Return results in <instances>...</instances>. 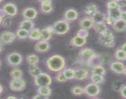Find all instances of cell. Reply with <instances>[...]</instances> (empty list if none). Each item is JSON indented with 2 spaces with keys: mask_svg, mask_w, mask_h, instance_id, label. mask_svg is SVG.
Masks as SVG:
<instances>
[{
  "mask_svg": "<svg viewBox=\"0 0 126 99\" xmlns=\"http://www.w3.org/2000/svg\"><path fill=\"white\" fill-rule=\"evenodd\" d=\"M84 87V95L90 99H96L101 94V88L100 85L95 83L89 82Z\"/></svg>",
  "mask_w": 126,
  "mask_h": 99,
  "instance_id": "5",
  "label": "cell"
},
{
  "mask_svg": "<svg viewBox=\"0 0 126 99\" xmlns=\"http://www.w3.org/2000/svg\"><path fill=\"white\" fill-rule=\"evenodd\" d=\"M114 58L116 60L121 61H126V53L125 51L122 49L121 47L117 48L114 53Z\"/></svg>",
  "mask_w": 126,
  "mask_h": 99,
  "instance_id": "31",
  "label": "cell"
},
{
  "mask_svg": "<svg viewBox=\"0 0 126 99\" xmlns=\"http://www.w3.org/2000/svg\"><path fill=\"white\" fill-rule=\"evenodd\" d=\"M126 64L123 61L115 60L112 61L109 64L110 70L116 74H123L125 70Z\"/></svg>",
  "mask_w": 126,
  "mask_h": 99,
  "instance_id": "11",
  "label": "cell"
},
{
  "mask_svg": "<svg viewBox=\"0 0 126 99\" xmlns=\"http://www.w3.org/2000/svg\"><path fill=\"white\" fill-rule=\"evenodd\" d=\"M91 73H94V74H98L100 75H105L107 73V70L105 68L102 64H97L91 68Z\"/></svg>",
  "mask_w": 126,
  "mask_h": 99,
  "instance_id": "33",
  "label": "cell"
},
{
  "mask_svg": "<svg viewBox=\"0 0 126 99\" xmlns=\"http://www.w3.org/2000/svg\"><path fill=\"white\" fill-rule=\"evenodd\" d=\"M121 19H122L124 20V21H126V10H123V11Z\"/></svg>",
  "mask_w": 126,
  "mask_h": 99,
  "instance_id": "48",
  "label": "cell"
},
{
  "mask_svg": "<svg viewBox=\"0 0 126 99\" xmlns=\"http://www.w3.org/2000/svg\"><path fill=\"white\" fill-rule=\"evenodd\" d=\"M46 66L49 71L56 73L66 68V61L60 54H54L48 57L46 61Z\"/></svg>",
  "mask_w": 126,
  "mask_h": 99,
  "instance_id": "2",
  "label": "cell"
},
{
  "mask_svg": "<svg viewBox=\"0 0 126 99\" xmlns=\"http://www.w3.org/2000/svg\"><path fill=\"white\" fill-rule=\"evenodd\" d=\"M111 27L113 30L118 33L126 32V22L122 19L116 20Z\"/></svg>",
  "mask_w": 126,
  "mask_h": 99,
  "instance_id": "19",
  "label": "cell"
},
{
  "mask_svg": "<svg viewBox=\"0 0 126 99\" xmlns=\"http://www.w3.org/2000/svg\"><path fill=\"white\" fill-rule=\"evenodd\" d=\"M54 35L59 36L66 34L70 30V22L63 19L55 21L52 25Z\"/></svg>",
  "mask_w": 126,
  "mask_h": 99,
  "instance_id": "4",
  "label": "cell"
},
{
  "mask_svg": "<svg viewBox=\"0 0 126 99\" xmlns=\"http://www.w3.org/2000/svg\"><path fill=\"white\" fill-rule=\"evenodd\" d=\"M33 81L36 87L50 86L52 83V78L47 73L41 72L33 78Z\"/></svg>",
  "mask_w": 126,
  "mask_h": 99,
  "instance_id": "7",
  "label": "cell"
},
{
  "mask_svg": "<svg viewBox=\"0 0 126 99\" xmlns=\"http://www.w3.org/2000/svg\"><path fill=\"white\" fill-rule=\"evenodd\" d=\"M6 99H17V97H15V96H12V95H10V96L7 97H6Z\"/></svg>",
  "mask_w": 126,
  "mask_h": 99,
  "instance_id": "52",
  "label": "cell"
},
{
  "mask_svg": "<svg viewBox=\"0 0 126 99\" xmlns=\"http://www.w3.org/2000/svg\"><path fill=\"white\" fill-rule=\"evenodd\" d=\"M54 35L52 25L47 26L41 29V37L40 40L49 42Z\"/></svg>",
  "mask_w": 126,
  "mask_h": 99,
  "instance_id": "17",
  "label": "cell"
},
{
  "mask_svg": "<svg viewBox=\"0 0 126 99\" xmlns=\"http://www.w3.org/2000/svg\"><path fill=\"white\" fill-rule=\"evenodd\" d=\"M76 35L82 37V38H87L89 35V30L81 28L76 32Z\"/></svg>",
  "mask_w": 126,
  "mask_h": 99,
  "instance_id": "41",
  "label": "cell"
},
{
  "mask_svg": "<svg viewBox=\"0 0 126 99\" xmlns=\"http://www.w3.org/2000/svg\"><path fill=\"white\" fill-rule=\"evenodd\" d=\"M106 7H107V9H111L116 8V7H118V2L114 0H109L107 1V4H106Z\"/></svg>",
  "mask_w": 126,
  "mask_h": 99,
  "instance_id": "42",
  "label": "cell"
},
{
  "mask_svg": "<svg viewBox=\"0 0 126 99\" xmlns=\"http://www.w3.org/2000/svg\"><path fill=\"white\" fill-rule=\"evenodd\" d=\"M98 11V7L95 4L91 3L87 4L84 9V12L87 16H92L97 11Z\"/></svg>",
  "mask_w": 126,
  "mask_h": 99,
  "instance_id": "28",
  "label": "cell"
},
{
  "mask_svg": "<svg viewBox=\"0 0 126 99\" xmlns=\"http://www.w3.org/2000/svg\"><path fill=\"white\" fill-rule=\"evenodd\" d=\"M3 1H4V0H0V4L2 3V2H3Z\"/></svg>",
  "mask_w": 126,
  "mask_h": 99,
  "instance_id": "55",
  "label": "cell"
},
{
  "mask_svg": "<svg viewBox=\"0 0 126 99\" xmlns=\"http://www.w3.org/2000/svg\"><path fill=\"white\" fill-rule=\"evenodd\" d=\"M32 99H46L45 97H43V95H40V94H38V93H36V94L35 95H34V96H33V97H32Z\"/></svg>",
  "mask_w": 126,
  "mask_h": 99,
  "instance_id": "46",
  "label": "cell"
},
{
  "mask_svg": "<svg viewBox=\"0 0 126 99\" xmlns=\"http://www.w3.org/2000/svg\"><path fill=\"white\" fill-rule=\"evenodd\" d=\"M17 38L16 33L11 31H3L0 33V42L4 45H11Z\"/></svg>",
  "mask_w": 126,
  "mask_h": 99,
  "instance_id": "10",
  "label": "cell"
},
{
  "mask_svg": "<svg viewBox=\"0 0 126 99\" xmlns=\"http://www.w3.org/2000/svg\"><path fill=\"white\" fill-rule=\"evenodd\" d=\"M75 80L77 81H83L89 78L91 72L88 69L82 66H78L75 68Z\"/></svg>",
  "mask_w": 126,
  "mask_h": 99,
  "instance_id": "9",
  "label": "cell"
},
{
  "mask_svg": "<svg viewBox=\"0 0 126 99\" xmlns=\"http://www.w3.org/2000/svg\"><path fill=\"white\" fill-rule=\"evenodd\" d=\"M4 49V45L0 42V54L3 52Z\"/></svg>",
  "mask_w": 126,
  "mask_h": 99,
  "instance_id": "49",
  "label": "cell"
},
{
  "mask_svg": "<svg viewBox=\"0 0 126 99\" xmlns=\"http://www.w3.org/2000/svg\"><path fill=\"white\" fill-rule=\"evenodd\" d=\"M41 37V29L40 28L34 27L29 32L28 39L30 40L38 42L40 40Z\"/></svg>",
  "mask_w": 126,
  "mask_h": 99,
  "instance_id": "23",
  "label": "cell"
},
{
  "mask_svg": "<svg viewBox=\"0 0 126 99\" xmlns=\"http://www.w3.org/2000/svg\"><path fill=\"white\" fill-rule=\"evenodd\" d=\"M98 41L101 45L105 48H112L116 45L115 36L110 28L102 34L98 35Z\"/></svg>",
  "mask_w": 126,
  "mask_h": 99,
  "instance_id": "3",
  "label": "cell"
},
{
  "mask_svg": "<svg viewBox=\"0 0 126 99\" xmlns=\"http://www.w3.org/2000/svg\"><path fill=\"white\" fill-rule=\"evenodd\" d=\"M114 1H117V2H118V1H121V0H114Z\"/></svg>",
  "mask_w": 126,
  "mask_h": 99,
  "instance_id": "56",
  "label": "cell"
},
{
  "mask_svg": "<svg viewBox=\"0 0 126 99\" xmlns=\"http://www.w3.org/2000/svg\"><path fill=\"white\" fill-rule=\"evenodd\" d=\"M1 9L6 16L13 17L18 14V8L13 2H6L2 5Z\"/></svg>",
  "mask_w": 126,
  "mask_h": 99,
  "instance_id": "12",
  "label": "cell"
},
{
  "mask_svg": "<svg viewBox=\"0 0 126 99\" xmlns=\"http://www.w3.org/2000/svg\"><path fill=\"white\" fill-rule=\"evenodd\" d=\"M54 80L58 83H64L67 81V79H66V77L64 75L62 71L60 72H58V73H56L55 77H54Z\"/></svg>",
  "mask_w": 126,
  "mask_h": 99,
  "instance_id": "40",
  "label": "cell"
},
{
  "mask_svg": "<svg viewBox=\"0 0 126 99\" xmlns=\"http://www.w3.org/2000/svg\"><path fill=\"white\" fill-rule=\"evenodd\" d=\"M39 11L43 14L48 15L51 14L54 11V6H53L52 2L49 1V2L40 3Z\"/></svg>",
  "mask_w": 126,
  "mask_h": 99,
  "instance_id": "20",
  "label": "cell"
},
{
  "mask_svg": "<svg viewBox=\"0 0 126 99\" xmlns=\"http://www.w3.org/2000/svg\"><path fill=\"white\" fill-rule=\"evenodd\" d=\"M121 48L122 49L124 50L125 51V52L126 53V42H125V43H124L123 45H122L121 47Z\"/></svg>",
  "mask_w": 126,
  "mask_h": 99,
  "instance_id": "50",
  "label": "cell"
},
{
  "mask_svg": "<svg viewBox=\"0 0 126 99\" xmlns=\"http://www.w3.org/2000/svg\"><path fill=\"white\" fill-rule=\"evenodd\" d=\"M27 82L23 77L11 78L9 83V87L12 91L21 92L23 91L26 87Z\"/></svg>",
  "mask_w": 126,
  "mask_h": 99,
  "instance_id": "8",
  "label": "cell"
},
{
  "mask_svg": "<svg viewBox=\"0 0 126 99\" xmlns=\"http://www.w3.org/2000/svg\"><path fill=\"white\" fill-rule=\"evenodd\" d=\"M28 72L29 73L30 75L34 78L38 74H40L41 72H43L41 69V68L38 66V65H34V66H29L28 69Z\"/></svg>",
  "mask_w": 126,
  "mask_h": 99,
  "instance_id": "36",
  "label": "cell"
},
{
  "mask_svg": "<svg viewBox=\"0 0 126 99\" xmlns=\"http://www.w3.org/2000/svg\"><path fill=\"white\" fill-rule=\"evenodd\" d=\"M70 92L75 96H82L84 95V87L80 85H75L71 88Z\"/></svg>",
  "mask_w": 126,
  "mask_h": 99,
  "instance_id": "35",
  "label": "cell"
},
{
  "mask_svg": "<svg viewBox=\"0 0 126 99\" xmlns=\"http://www.w3.org/2000/svg\"><path fill=\"white\" fill-rule=\"evenodd\" d=\"M98 53L91 48H83L78 54L77 62L81 66H86L92 68L94 62L97 58Z\"/></svg>",
  "mask_w": 126,
  "mask_h": 99,
  "instance_id": "1",
  "label": "cell"
},
{
  "mask_svg": "<svg viewBox=\"0 0 126 99\" xmlns=\"http://www.w3.org/2000/svg\"><path fill=\"white\" fill-rule=\"evenodd\" d=\"M92 28L94 30V31L97 34L100 35L105 32L109 28L108 27V25L106 24L105 22H103L95 23Z\"/></svg>",
  "mask_w": 126,
  "mask_h": 99,
  "instance_id": "26",
  "label": "cell"
},
{
  "mask_svg": "<svg viewBox=\"0 0 126 99\" xmlns=\"http://www.w3.org/2000/svg\"><path fill=\"white\" fill-rule=\"evenodd\" d=\"M78 24L81 28L89 30L93 28L94 25L93 20L91 16H86L79 19Z\"/></svg>",
  "mask_w": 126,
  "mask_h": 99,
  "instance_id": "16",
  "label": "cell"
},
{
  "mask_svg": "<svg viewBox=\"0 0 126 99\" xmlns=\"http://www.w3.org/2000/svg\"><path fill=\"white\" fill-rule=\"evenodd\" d=\"M123 75H125L126 77V68H125V70H124V74H123Z\"/></svg>",
  "mask_w": 126,
  "mask_h": 99,
  "instance_id": "54",
  "label": "cell"
},
{
  "mask_svg": "<svg viewBox=\"0 0 126 99\" xmlns=\"http://www.w3.org/2000/svg\"><path fill=\"white\" fill-rule=\"evenodd\" d=\"M6 16V15L4 14V12H2V9H0V25H1V23H2V19H3L4 17Z\"/></svg>",
  "mask_w": 126,
  "mask_h": 99,
  "instance_id": "47",
  "label": "cell"
},
{
  "mask_svg": "<svg viewBox=\"0 0 126 99\" xmlns=\"http://www.w3.org/2000/svg\"><path fill=\"white\" fill-rule=\"evenodd\" d=\"M118 7H120V8H124L126 7V0H121V1H118Z\"/></svg>",
  "mask_w": 126,
  "mask_h": 99,
  "instance_id": "45",
  "label": "cell"
},
{
  "mask_svg": "<svg viewBox=\"0 0 126 99\" xmlns=\"http://www.w3.org/2000/svg\"><path fill=\"white\" fill-rule=\"evenodd\" d=\"M98 59H99L100 64L102 65L108 64L112 61V57L109 53H98Z\"/></svg>",
  "mask_w": 126,
  "mask_h": 99,
  "instance_id": "27",
  "label": "cell"
},
{
  "mask_svg": "<svg viewBox=\"0 0 126 99\" xmlns=\"http://www.w3.org/2000/svg\"><path fill=\"white\" fill-rule=\"evenodd\" d=\"M107 14L102 12V11H98L91 16L94 22L95 23H98V22H105V19L107 17Z\"/></svg>",
  "mask_w": 126,
  "mask_h": 99,
  "instance_id": "30",
  "label": "cell"
},
{
  "mask_svg": "<svg viewBox=\"0 0 126 99\" xmlns=\"http://www.w3.org/2000/svg\"><path fill=\"white\" fill-rule=\"evenodd\" d=\"M38 2H39L40 3H43V2H49V1H52V0H38Z\"/></svg>",
  "mask_w": 126,
  "mask_h": 99,
  "instance_id": "51",
  "label": "cell"
},
{
  "mask_svg": "<svg viewBox=\"0 0 126 99\" xmlns=\"http://www.w3.org/2000/svg\"><path fill=\"white\" fill-rule=\"evenodd\" d=\"M123 9L119 7H117L116 8L111 9H107V15L112 17L114 20H118L121 19L123 12Z\"/></svg>",
  "mask_w": 126,
  "mask_h": 99,
  "instance_id": "22",
  "label": "cell"
},
{
  "mask_svg": "<svg viewBox=\"0 0 126 99\" xmlns=\"http://www.w3.org/2000/svg\"><path fill=\"white\" fill-rule=\"evenodd\" d=\"M89 79L91 82L95 83V84H98V85L102 84L105 81L104 75L98 74H94V73H91Z\"/></svg>",
  "mask_w": 126,
  "mask_h": 99,
  "instance_id": "29",
  "label": "cell"
},
{
  "mask_svg": "<svg viewBox=\"0 0 126 99\" xmlns=\"http://www.w3.org/2000/svg\"><path fill=\"white\" fill-rule=\"evenodd\" d=\"M23 71L18 67L12 68L9 73V75L11 78H21L23 77Z\"/></svg>",
  "mask_w": 126,
  "mask_h": 99,
  "instance_id": "34",
  "label": "cell"
},
{
  "mask_svg": "<svg viewBox=\"0 0 126 99\" xmlns=\"http://www.w3.org/2000/svg\"><path fill=\"white\" fill-rule=\"evenodd\" d=\"M5 60L7 65L12 68H15L21 65L23 61V58L20 53L15 51L7 54Z\"/></svg>",
  "mask_w": 126,
  "mask_h": 99,
  "instance_id": "6",
  "label": "cell"
},
{
  "mask_svg": "<svg viewBox=\"0 0 126 99\" xmlns=\"http://www.w3.org/2000/svg\"><path fill=\"white\" fill-rule=\"evenodd\" d=\"M36 93L43 95L46 99H48L52 95V90L50 86H39L37 87Z\"/></svg>",
  "mask_w": 126,
  "mask_h": 99,
  "instance_id": "25",
  "label": "cell"
},
{
  "mask_svg": "<svg viewBox=\"0 0 126 99\" xmlns=\"http://www.w3.org/2000/svg\"><path fill=\"white\" fill-rule=\"evenodd\" d=\"M21 16L23 19L34 20L38 16V11L33 7H27L23 9L21 12Z\"/></svg>",
  "mask_w": 126,
  "mask_h": 99,
  "instance_id": "13",
  "label": "cell"
},
{
  "mask_svg": "<svg viewBox=\"0 0 126 99\" xmlns=\"http://www.w3.org/2000/svg\"><path fill=\"white\" fill-rule=\"evenodd\" d=\"M12 24V17L10 16H5L1 23V26L4 28H9Z\"/></svg>",
  "mask_w": 126,
  "mask_h": 99,
  "instance_id": "39",
  "label": "cell"
},
{
  "mask_svg": "<svg viewBox=\"0 0 126 99\" xmlns=\"http://www.w3.org/2000/svg\"><path fill=\"white\" fill-rule=\"evenodd\" d=\"M3 90H4V88L2 87V85L1 84H0V95L3 92Z\"/></svg>",
  "mask_w": 126,
  "mask_h": 99,
  "instance_id": "53",
  "label": "cell"
},
{
  "mask_svg": "<svg viewBox=\"0 0 126 99\" xmlns=\"http://www.w3.org/2000/svg\"><path fill=\"white\" fill-rule=\"evenodd\" d=\"M1 60H0V67H1Z\"/></svg>",
  "mask_w": 126,
  "mask_h": 99,
  "instance_id": "57",
  "label": "cell"
},
{
  "mask_svg": "<svg viewBox=\"0 0 126 99\" xmlns=\"http://www.w3.org/2000/svg\"><path fill=\"white\" fill-rule=\"evenodd\" d=\"M25 61L28 66L38 65L39 63V57L38 54L31 53L26 56Z\"/></svg>",
  "mask_w": 126,
  "mask_h": 99,
  "instance_id": "24",
  "label": "cell"
},
{
  "mask_svg": "<svg viewBox=\"0 0 126 99\" xmlns=\"http://www.w3.org/2000/svg\"><path fill=\"white\" fill-rule=\"evenodd\" d=\"M124 85V83L123 82V81L119 80V79H116L112 83V88L114 91L119 92V90Z\"/></svg>",
  "mask_w": 126,
  "mask_h": 99,
  "instance_id": "38",
  "label": "cell"
},
{
  "mask_svg": "<svg viewBox=\"0 0 126 99\" xmlns=\"http://www.w3.org/2000/svg\"><path fill=\"white\" fill-rule=\"evenodd\" d=\"M16 37L17 38L20 40H25L28 38L29 36V32L26 30L22 29V28H18L17 31L16 32Z\"/></svg>",
  "mask_w": 126,
  "mask_h": 99,
  "instance_id": "37",
  "label": "cell"
},
{
  "mask_svg": "<svg viewBox=\"0 0 126 99\" xmlns=\"http://www.w3.org/2000/svg\"><path fill=\"white\" fill-rule=\"evenodd\" d=\"M79 12L74 8H68L63 14V19L68 22H72L78 19Z\"/></svg>",
  "mask_w": 126,
  "mask_h": 99,
  "instance_id": "14",
  "label": "cell"
},
{
  "mask_svg": "<svg viewBox=\"0 0 126 99\" xmlns=\"http://www.w3.org/2000/svg\"><path fill=\"white\" fill-rule=\"evenodd\" d=\"M119 93L122 98L126 99V84H124V85L122 87L121 90H119Z\"/></svg>",
  "mask_w": 126,
  "mask_h": 99,
  "instance_id": "43",
  "label": "cell"
},
{
  "mask_svg": "<svg viewBox=\"0 0 126 99\" xmlns=\"http://www.w3.org/2000/svg\"><path fill=\"white\" fill-rule=\"evenodd\" d=\"M115 20L113 19L112 17H110V16H107V17L105 19V22L106 23V24L107 25H110V26H112V25L113 24V23L114 22Z\"/></svg>",
  "mask_w": 126,
  "mask_h": 99,
  "instance_id": "44",
  "label": "cell"
},
{
  "mask_svg": "<svg viewBox=\"0 0 126 99\" xmlns=\"http://www.w3.org/2000/svg\"><path fill=\"white\" fill-rule=\"evenodd\" d=\"M87 43V38H82L78 35H75L72 37L70 40V45L75 48H81L83 47Z\"/></svg>",
  "mask_w": 126,
  "mask_h": 99,
  "instance_id": "18",
  "label": "cell"
},
{
  "mask_svg": "<svg viewBox=\"0 0 126 99\" xmlns=\"http://www.w3.org/2000/svg\"><path fill=\"white\" fill-rule=\"evenodd\" d=\"M34 26H35V24L33 20L23 19V20L21 21L18 24V28L26 30L28 32L34 28L35 27Z\"/></svg>",
  "mask_w": 126,
  "mask_h": 99,
  "instance_id": "21",
  "label": "cell"
},
{
  "mask_svg": "<svg viewBox=\"0 0 126 99\" xmlns=\"http://www.w3.org/2000/svg\"><path fill=\"white\" fill-rule=\"evenodd\" d=\"M64 75L67 80H75V69L72 68H65L62 71Z\"/></svg>",
  "mask_w": 126,
  "mask_h": 99,
  "instance_id": "32",
  "label": "cell"
},
{
  "mask_svg": "<svg viewBox=\"0 0 126 99\" xmlns=\"http://www.w3.org/2000/svg\"><path fill=\"white\" fill-rule=\"evenodd\" d=\"M50 45L49 42L39 40L34 45V49L37 53H44L50 50Z\"/></svg>",
  "mask_w": 126,
  "mask_h": 99,
  "instance_id": "15",
  "label": "cell"
}]
</instances>
